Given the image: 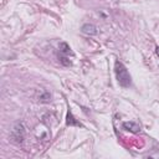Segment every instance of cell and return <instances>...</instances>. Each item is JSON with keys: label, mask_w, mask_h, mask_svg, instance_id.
<instances>
[{"label": "cell", "mask_w": 159, "mask_h": 159, "mask_svg": "<svg viewBox=\"0 0 159 159\" xmlns=\"http://www.w3.org/2000/svg\"><path fill=\"white\" fill-rule=\"evenodd\" d=\"M114 72H116V77H117V81H118L119 86H122L124 88H128L132 84V77H130L128 70L125 68V66L122 62L116 61V63H114Z\"/></svg>", "instance_id": "1"}, {"label": "cell", "mask_w": 159, "mask_h": 159, "mask_svg": "<svg viewBox=\"0 0 159 159\" xmlns=\"http://www.w3.org/2000/svg\"><path fill=\"white\" fill-rule=\"evenodd\" d=\"M12 137L19 143H21L24 140V138H25V128H24L22 123H16L15 124V127L12 129Z\"/></svg>", "instance_id": "2"}, {"label": "cell", "mask_w": 159, "mask_h": 159, "mask_svg": "<svg viewBox=\"0 0 159 159\" xmlns=\"http://www.w3.org/2000/svg\"><path fill=\"white\" fill-rule=\"evenodd\" d=\"M81 31L86 35H96L97 34V27L93 25V24H84L82 27H81Z\"/></svg>", "instance_id": "3"}, {"label": "cell", "mask_w": 159, "mask_h": 159, "mask_svg": "<svg viewBox=\"0 0 159 159\" xmlns=\"http://www.w3.org/2000/svg\"><path fill=\"white\" fill-rule=\"evenodd\" d=\"M123 128L129 130V132H132V133H137V132H139L140 125L138 123H135V122H124L123 123Z\"/></svg>", "instance_id": "4"}, {"label": "cell", "mask_w": 159, "mask_h": 159, "mask_svg": "<svg viewBox=\"0 0 159 159\" xmlns=\"http://www.w3.org/2000/svg\"><path fill=\"white\" fill-rule=\"evenodd\" d=\"M66 124L67 125H77V127H83L80 122H77L76 120V118L73 117V114H72V112L68 109V112H67V117H66Z\"/></svg>", "instance_id": "5"}, {"label": "cell", "mask_w": 159, "mask_h": 159, "mask_svg": "<svg viewBox=\"0 0 159 159\" xmlns=\"http://www.w3.org/2000/svg\"><path fill=\"white\" fill-rule=\"evenodd\" d=\"M58 47H60V52L63 53V55H68L71 52V48H70V46L66 42H61Z\"/></svg>", "instance_id": "6"}, {"label": "cell", "mask_w": 159, "mask_h": 159, "mask_svg": "<svg viewBox=\"0 0 159 159\" xmlns=\"http://www.w3.org/2000/svg\"><path fill=\"white\" fill-rule=\"evenodd\" d=\"M155 52H157V55H158V56H159V46H158V47H157V48H155Z\"/></svg>", "instance_id": "7"}]
</instances>
